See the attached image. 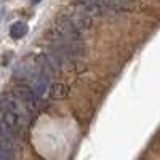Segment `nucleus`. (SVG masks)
Returning <instances> with one entry per match:
<instances>
[{"label": "nucleus", "mask_w": 160, "mask_h": 160, "mask_svg": "<svg viewBox=\"0 0 160 160\" xmlns=\"http://www.w3.org/2000/svg\"><path fill=\"white\" fill-rule=\"evenodd\" d=\"M16 151L8 139H0V160H15Z\"/></svg>", "instance_id": "obj_4"}, {"label": "nucleus", "mask_w": 160, "mask_h": 160, "mask_svg": "<svg viewBox=\"0 0 160 160\" xmlns=\"http://www.w3.org/2000/svg\"><path fill=\"white\" fill-rule=\"evenodd\" d=\"M31 2H32V3L35 5V3H40V2H42V0H31Z\"/></svg>", "instance_id": "obj_8"}, {"label": "nucleus", "mask_w": 160, "mask_h": 160, "mask_svg": "<svg viewBox=\"0 0 160 160\" xmlns=\"http://www.w3.org/2000/svg\"><path fill=\"white\" fill-rule=\"evenodd\" d=\"M32 88H34V91L37 93L40 98L47 96L50 93V88H51V78H50V75L45 74V72L38 74V77L34 80V83H32Z\"/></svg>", "instance_id": "obj_3"}, {"label": "nucleus", "mask_w": 160, "mask_h": 160, "mask_svg": "<svg viewBox=\"0 0 160 160\" xmlns=\"http://www.w3.org/2000/svg\"><path fill=\"white\" fill-rule=\"evenodd\" d=\"M28 31H29V28H28V24H26L24 21H16V22L11 24L10 35L15 40H19V38H22L26 34H28Z\"/></svg>", "instance_id": "obj_5"}, {"label": "nucleus", "mask_w": 160, "mask_h": 160, "mask_svg": "<svg viewBox=\"0 0 160 160\" xmlns=\"http://www.w3.org/2000/svg\"><path fill=\"white\" fill-rule=\"evenodd\" d=\"M117 2H122V3H127V2H130V0H117Z\"/></svg>", "instance_id": "obj_9"}, {"label": "nucleus", "mask_w": 160, "mask_h": 160, "mask_svg": "<svg viewBox=\"0 0 160 160\" xmlns=\"http://www.w3.org/2000/svg\"><path fill=\"white\" fill-rule=\"evenodd\" d=\"M0 135L5 136V138H16L21 135V131H18L13 125H10L7 120L0 115Z\"/></svg>", "instance_id": "obj_6"}, {"label": "nucleus", "mask_w": 160, "mask_h": 160, "mask_svg": "<svg viewBox=\"0 0 160 160\" xmlns=\"http://www.w3.org/2000/svg\"><path fill=\"white\" fill-rule=\"evenodd\" d=\"M16 95L22 101V104L28 108L29 112H37L40 109V99L42 98H40L34 90H31L28 87H18L16 88Z\"/></svg>", "instance_id": "obj_2"}, {"label": "nucleus", "mask_w": 160, "mask_h": 160, "mask_svg": "<svg viewBox=\"0 0 160 160\" xmlns=\"http://www.w3.org/2000/svg\"><path fill=\"white\" fill-rule=\"evenodd\" d=\"M0 111H7L13 115H16L18 118H21L22 122L28 125L29 111L22 104V101L18 98L16 93H3V95L0 96Z\"/></svg>", "instance_id": "obj_1"}, {"label": "nucleus", "mask_w": 160, "mask_h": 160, "mask_svg": "<svg viewBox=\"0 0 160 160\" xmlns=\"http://www.w3.org/2000/svg\"><path fill=\"white\" fill-rule=\"evenodd\" d=\"M69 95V88L64 83H53L50 88V96L53 99H64Z\"/></svg>", "instance_id": "obj_7"}]
</instances>
